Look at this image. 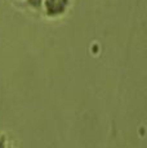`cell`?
<instances>
[{
  "instance_id": "cell-1",
  "label": "cell",
  "mask_w": 147,
  "mask_h": 148,
  "mask_svg": "<svg viewBox=\"0 0 147 148\" xmlns=\"http://www.w3.org/2000/svg\"><path fill=\"white\" fill-rule=\"evenodd\" d=\"M74 0H43L41 18L47 21H59L70 13Z\"/></svg>"
},
{
  "instance_id": "cell-2",
  "label": "cell",
  "mask_w": 147,
  "mask_h": 148,
  "mask_svg": "<svg viewBox=\"0 0 147 148\" xmlns=\"http://www.w3.org/2000/svg\"><path fill=\"white\" fill-rule=\"evenodd\" d=\"M17 4L22 5L23 13L30 14L36 18H41V9H43V0H19Z\"/></svg>"
},
{
  "instance_id": "cell-3",
  "label": "cell",
  "mask_w": 147,
  "mask_h": 148,
  "mask_svg": "<svg viewBox=\"0 0 147 148\" xmlns=\"http://www.w3.org/2000/svg\"><path fill=\"white\" fill-rule=\"evenodd\" d=\"M7 148H19L18 146H17V144H14V143H12V140L9 142V143H8V146H7Z\"/></svg>"
}]
</instances>
